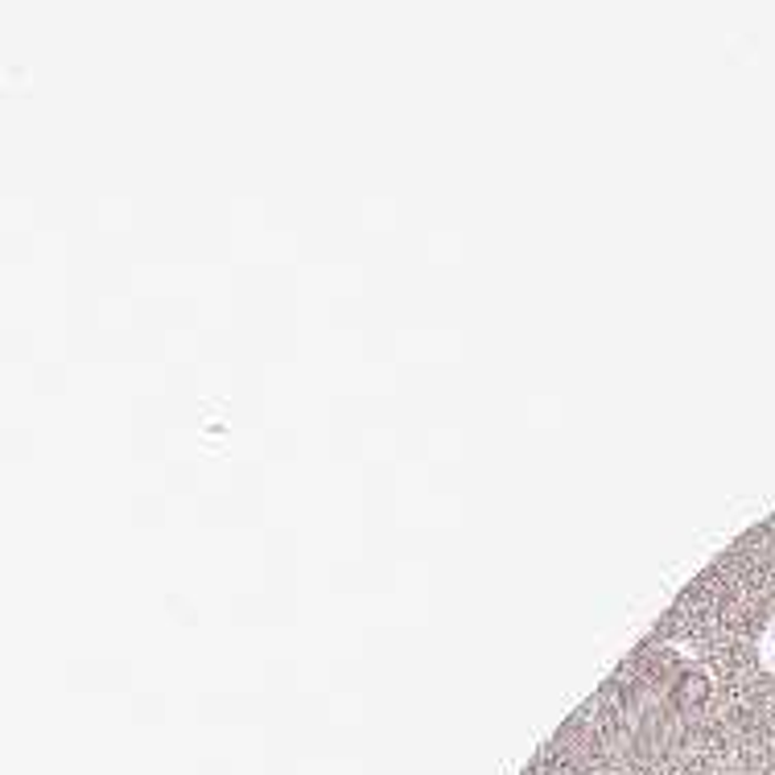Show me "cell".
Here are the masks:
<instances>
[{
    "mask_svg": "<svg viewBox=\"0 0 775 775\" xmlns=\"http://www.w3.org/2000/svg\"><path fill=\"white\" fill-rule=\"evenodd\" d=\"M710 698H713V677H710V668H701V665H689L672 681V705L681 713H698L701 705H710Z\"/></svg>",
    "mask_w": 775,
    "mask_h": 775,
    "instance_id": "obj_1",
    "label": "cell"
}]
</instances>
